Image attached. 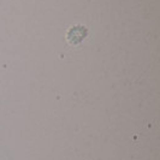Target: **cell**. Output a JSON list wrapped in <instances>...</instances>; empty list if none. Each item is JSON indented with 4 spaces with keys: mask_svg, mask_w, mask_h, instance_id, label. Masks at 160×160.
I'll return each instance as SVG.
<instances>
[{
    "mask_svg": "<svg viewBox=\"0 0 160 160\" xmlns=\"http://www.w3.org/2000/svg\"><path fill=\"white\" fill-rule=\"evenodd\" d=\"M88 28L84 24H73L71 27H69V29L65 32V40L70 46L76 47L86 41V39L88 38Z\"/></svg>",
    "mask_w": 160,
    "mask_h": 160,
    "instance_id": "cell-1",
    "label": "cell"
}]
</instances>
